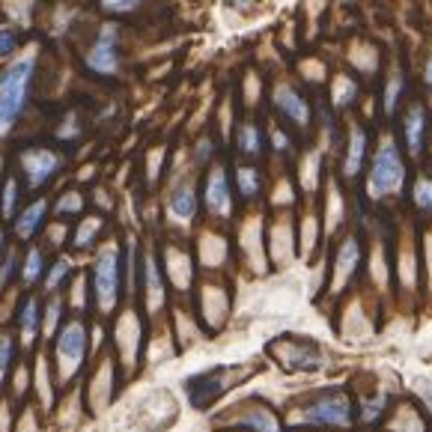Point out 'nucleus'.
Here are the masks:
<instances>
[{
  "mask_svg": "<svg viewBox=\"0 0 432 432\" xmlns=\"http://www.w3.org/2000/svg\"><path fill=\"white\" fill-rule=\"evenodd\" d=\"M266 149V140H263V132H259V126L254 123H245L239 128V153L248 155V158H259Z\"/></svg>",
  "mask_w": 432,
  "mask_h": 432,
  "instance_id": "2eb2a0df",
  "label": "nucleus"
},
{
  "mask_svg": "<svg viewBox=\"0 0 432 432\" xmlns=\"http://www.w3.org/2000/svg\"><path fill=\"white\" fill-rule=\"evenodd\" d=\"M209 155H212V144H209V140H203V144L197 146V158H200V162H206Z\"/></svg>",
  "mask_w": 432,
  "mask_h": 432,
  "instance_id": "f704fd0d",
  "label": "nucleus"
},
{
  "mask_svg": "<svg viewBox=\"0 0 432 432\" xmlns=\"http://www.w3.org/2000/svg\"><path fill=\"white\" fill-rule=\"evenodd\" d=\"M15 197H18V182L15 179H6V188H3V215L6 218L15 212Z\"/></svg>",
  "mask_w": 432,
  "mask_h": 432,
  "instance_id": "2f4dec72",
  "label": "nucleus"
},
{
  "mask_svg": "<svg viewBox=\"0 0 432 432\" xmlns=\"http://www.w3.org/2000/svg\"><path fill=\"white\" fill-rule=\"evenodd\" d=\"M93 289H96V304L102 313H110L119 298V254L114 245H107L96 257L93 268Z\"/></svg>",
  "mask_w": 432,
  "mask_h": 432,
  "instance_id": "39448f33",
  "label": "nucleus"
},
{
  "mask_svg": "<svg viewBox=\"0 0 432 432\" xmlns=\"http://www.w3.org/2000/svg\"><path fill=\"white\" fill-rule=\"evenodd\" d=\"M60 164L63 162H60V155L51 153V149H27V153H21V170H24L30 188H42L60 170Z\"/></svg>",
  "mask_w": 432,
  "mask_h": 432,
  "instance_id": "423d86ee",
  "label": "nucleus"
},
{
  "mask_svg": "<svg viewBox=\"0 0 432 432\" xmlns=\"http://www.w3.org/2000/svg\"><path fill=\"white\" fill-rule=\"evenodd\" d=\"M98 230H102V221H98V218H87L84 224L78 227L75 248H87V245H93V239L98 236Z\"/></svg>",
  "mask_w": 432,
  "mask_h": 432,
  "instance_id": "a878e982",
  "label": "nucleus"
},
{
  "mask_svg": "<svg viewBox=\"0 0 432 432\" xmlns=\"http://www.w3.org/2000/svg\"><path fill=\"white\" fill-rule=\"evenodd\" d=\"M367 162V135L361 126H352L349 132V144H346V155H343V176L355 179L361 173V167Z\"/></svg>",
  "mask_w": 432,
  "mask_h": 432,
  "instance_id": "9b49d317",
  "label": "nucleus"
},
{
  "mask_svg": "<svg viewBox=\"0 0 432 432\" xmlns=\"http://www.w3.org/2000/svg\"><path fill=\"white\" fill-rule=\"evenodd\" d=\"M203 200L209 206V212L215 215H227L230 212V179L224 167H212L206 176V188H203Z\"/></svg>",
  "mask_w": 432,
  "mask_h": 432,
  "instance_id": "1a4fd4ad",
  "label": "nucleus"
},
{
  "mask_svg": "<svg viewBox=\"0 0 432 432\" xmlns=\"http://www.w3.org/2000/svg\"><path fill=\"white\" fill-rule=\"evenodd\" d=\"M12 271H15V254H9V257L3 259V266H0V286H6V284H9Z\"/></svg>",
  "mask_w": 432,
  "mask_h": 432,
  "instance_id": "72a5a7b5",
  "label": "nucleus"
},
{
  "mask_svg": "<svg viewBox=\"0 0 432 432\" xmlns=\"http://www.w3.org/2000/svg\"><path fill=\"white\" fill-rule=\"evenodd\" d=\"M60 310H63V301L51 298L45 310V322H42V337H57V322H60Z\"/></svg>",
  "mask_w": 432,
  "mask_h": 432,
  "instance_id": "b1692460",
  "label": "nucleus"
},
{
  "mask_svg": "<svg viewBox=\"0 0 432 432\" xmlns=\"http://www.w3.org/2000/svg\"><path fill=\"white\" fill-rule=\"evenodd\" d=\"M9 361H12V337L0 334V385H3V376L9 370Z\"/></svg>",
  "mask_w": 432,
  "mask_h": 432,
  "instance_id": "7c9ffc66",
  "label": "nucleus"
},
{
  "mask_svg": "<svg viewBox=\"0 0 432 432\" xmlns=\"http://www.w3.org/2000/svg\"><path fill=\"white\" fill-rule=\"evenodd\" d=\"M87 66L98 75H114L119 66V48H116V30L114 24H107L102 33H98L96 45L89 48L87 54Z\"/></svg>",
  "mask_w": 432,
  "mask_h": 432,
  "instance_id": "0eeeda50",
  "label": "nucleus"
},
{
  "mask_svg": "<svg viewBox=\"0 0 432 432\" xmlns=\"http://www.w3.org/2000/svg\"><path fill=\"white\" fill-rule=\"evenodd\" d=\"M144 277H146V298L149 307H158L164 301V284H162V271H158L155 257H146L144 263Z\"/></svg>",
  "mask_w": 432,
  "mask_h": 432,
  "instance_id": "f3484780",
  "label": "nucleus"
},
{
  "mask_svg": "<svg viewBox=\"0 0 432 432\" xmlns=\"http://www.w3.org/2000/svg\"><path fill=\"white\" fill-rule=\"evenodd\" d=\"M140 0H102V6L107 9V12H116V15H123V12H132V9H137Z\"/></svg>",
  "mask_w": 432,
  "mask_h": 432,
  "instance_id": "473e14b6",
  "label": "nucleus"
},
{
  "mask_svg": "<svg viewBox=\"0 0 432 432\" xmlns=\"http://www.w3.org/2000/svg\"><path fill=\"white\" fill-rule=\"evenodd\" d=\"M399 89H403V75H394V78H390V81L385 84V96H381V107H385V114H394V110H397Z\"/></svg>",
  "mask_w": 432,
  "mask_h": 432,
  "instance_id": "393cba45",
  "label": "nucleus"
},
{
  "mask_svg": "<svg viewBox=\"0 0 432 432\" xmlns=\"http://www.w3.org/2000/svg\"><path fill=\"white\" fill-rule=\"evenodd\" d=\"M358 96V89H355V84L349 81V78H340L337 81V89H334V105L337 107H349V102Z\"/></svg>",
  "mask_w": 432,
  "mask_h": 432,
  "instance_id": "bb28decb",
  "label": "nucleus"
},
{
  "mask_svg": "<svg viewBox=\"0 0 432 432\" xmlns=\"http://www.w3.org/2000/svg\"><path fill=\"white\" fill-rule=\"evenodd\" d=\"M411 200H415L417 209L424 212H432V179H417L415 191H411Z\"/></svg>",
  "mask_w": 432,
  "mask_h": 432,
  "instance_id": "5701e85b",
  "label": "nucleus"
},
{
  "mask_svg": "<svg viewBox=\"0 0 432 432\" xmlns=\"http://www.w3.org/2000/svg\"><path fill=\"white\" fill-rule=\"evenodd\" d=\"M84 209V200H81V194H78V191H66L63 197H60V203H57V212L60 215H75V212H81Z\"/></svg>",
  "mask_w": 432,
  "mask_h": 432,
  "instance_id": "cd10ccee",
  "label": "nucleus"
},
{
  "mask_svg": "<svg viewBox=\"0 0 432 432\" xmlns=\"http://www.w3.org/2000/svg\"><path fill=\"white\" fill-rule=\"evenodd\" d=\"M271 98H275V107L289 119V123H295V126H307L310 123V105H307V98L301 96L298 89L277 87Z\"/></svg>",
  "mask_w": 432,
  "mask_h": 432,
  "instance_id": "9d476101",
  "label": "nucleus"
},
{
  "mask_svg": "<svg viewBox=\"0 0 432 432\" xmlns=\"http://www.w3.org/2000/svg\"><path fill=\"white\" fill-rule=\"evenodd\" d=\"M45 212H48V203L45 200H36V203H30L21 215H18L15 221V233L18 239H30L36 233L39 227H42V221H45Z\"/></svg>",
  "mask_w": 432,
  "mask_h": 432,
  "instance_id": "4468645a",
  "label": "nucleus"
},
{
  "mask_svg": "<svg viewBox=\"0 0 432 432\" xmlns=\"http://www.w3.org/2000/svg\"><path fill=\"white\" fill-rule=\"evenodd\" d=\"M42 268H45V259H42V250L33 248L24 259V284H36L42 277Z\"/></svg>",
  "mask_w": 432,
  "mask_h": 432,
  "instance_id": "4be33fe9",
  "label": "nucleus"
},
{
  "mask_svg": "<svg viewBox=\"0 0 432 432\" xmlns=\"http://www.w3.org/2000/svg\"><path fill=\"white\" fill-rule=\"evenodd\" d=\"M66 275H69V263H66V259H57L54 268L48 271V277H45V289H48V293H54V289L66 280Z\"/></svg>",
  "mask_w": 432,
  "mask_h": 432,
  "instance_id": "c85d7f7f",
  "label": "nucleus"
},
{
  "mask_svg": "<svg viewBox=\"0 0 432 432\" xmlns=\"http://www.w3.org/2000/svg\"><path fill=\"white\" fill-rule=\"evenodd\" d=\"M54 358H57V379L72 381L87 358V325L81 319H72V322H66L57 331Z\"/></svg>",
  "mask_w": 432,
  "mask_h": 432,
  "instance_id": "7ed1b4c3",
  "label": "nucleus"
},
{
  "mask_svg": "<svg viewBox=\"0 0 432 432\" xmlns=\"http://www.w3.org/2000/svg\"><path fill=\"white\" fill-rule=\"evenodd\" d=\"M236 182H239V191H242V197L250 200L259 194V185H263V179H259V170L250 167V164H242L236 170Z\"/></svg>",
  "mask_w": 432,
  "mask_h": 432,
  "instance_id": "a211bd4d",
  "label": "nucleus"
},
{
  "mask_svg": "<svg viewBox=\"0 0 432 432\" xmlns=\"http://www.w3.org/2000/svg\"><path fill=\"white\" fill-rule=\"evenodd\" d=\"M406 182V162H403V153L394 140H385L379 146V153L373 155V164H370V197H388V194H397Z\"/></svg>",
  "mask_w": 432,
  "mask_h": 432,
  "instance_id": "f03ea898",
  "label": "nucleus"
},
{
  "mask_svg": "<svg viewBox=\"0 0 432 432\" xmlns=\"http://www.w3.org/2000/svg\"><path fill=\"white\" fill-rule=\"evenodd\" d=\"M275 146H277V149H286V146H289V144H286V135L275 132Z\"/></svg>",
  "mask_w": 432,
  "mask_h": 432,
  "instance_id": "e433bc0d",
  "label": "nucleus"
},
{
  "mask_svg": "<svg viewBox=\"0 0 432 432\" xmlns=\"http://www.w3.org/2000/svg\"><path fill=\"white\" fill-rule=\"evenodd\" d=\"M167 209H170V215H173L176 221H188L197 215V191H194V185H179L173 194H170V203H167Z\"/></svg>",
  "mask_w": 432,
  "mask_h": 432,
  "instance_id": "ddd939ff",
  "label": "nucleus"
},
{
  "mask_svg": "<svg viewBox=\"0 0 432 432\" xmlns=\"http://www.w3.org/2000/svg\"><path fill=\"white\" fill-rule=\"evenodd\" d=\"M15 48H18V33L12 27H0V60L15 54Z\"/></svg>",
  "mask_w": 432,
  "mask_h": 432,
  "instance_id": "c756f323",
  "label": "nucleus"
},
{
  "mask_svg": "<svg viewBox=\"0 0 432 432\" xmlns=\"http://www.w3.org/2000/svg\"><path fill=\"white\" fill-rule=\"evenodd\" d=\"M426 107L420 102H411L406 110V119H403V140H406V153L411 158H420L424 153V144H426Z\"/></svg>",
  "mask_w": 432,
  "mask_h": 432,
  "instance_id": "6e6552de",
  "label": "nucleus"
},
{
  "mask_svg": "<svg viewBox=\"0 0 432 432\" xmlns=\"http://www.w3.org/2000/svg\"><path fill=\"white\" fill-rule=\"evenodd\" d=\"M0 254H3V233H0Z\"/></svg>",
  "mask_w": 432,
  "mask_h": 432,
  "instance_id": "4c0bfd02",
  "label": "nucleus"
},
{
  "mask_svg": "<svg viewBox=\"0 0 432 432\" xmlns=\"http://www.w3.org/2000/svg\"><path fill=\"white\" fill-rule=\"evenodd\" d=\"M424 84L432 89V57H429V63H426V69H424Z\"/></svg>",
  "mask_w": 432,
  "mask_h": 432,
  "instance_id": "c9c22d12",
  "label": "nucleus"
},
{
  "mask_svg": "<svg viewBox=\"0 0 432 432\" xmlns=\"http://www.w3.org/2000/svg\"><path fill=\"white\" fill-rule=\"evenodd\" d=\"M242 424H245L248 429H254V432H277V429H280L277 420H275V415H271V411H266V408L248 411V417L242 420Z\"/></svg>",
  "mask_w": 432,
  "mask_h": 432,
  "instance_id": "aec40b11",
  "label": "nucleus"
},
{
  "mask_svg": "<svg viewBox=\"0 0 432 432\" xmlns=\"http://www.w3.org/2000/svg\"><path fill=\"white\" fill-rule=\"evenodd\" d=\"M277 358L286 364V370H316L322 364V352L313 349L310 343H298L289 352H277Z\"/></svg>",
  "mask_w": 432,
  "mask_h": 432,
  "instance_id": "f8f14e48",
  "label": "nucleus"
},
{
  "mask_svg": "<svg viewBox=\"0 0 432 432\" xmlns=\"http://www.w3.org/2000/svg\"><path fill=\"white\" fill-rule=\"evenodd\" d=\"M36 385H39V397H42V406L51 408V379H48V364L45 355L36 358Z\"/></svg>",
  "mask_w": 432,
  "mask_h": 432,
  "instance_id": "412c9836",
  "label": "nucleus"
},
{
  "mask_svg": "<svg viewBox=\"0 0 432 432\" xmlns=\"http://www.w3.org/2000/svg\"><path fill=\"white\" fill-rule=\"evenodd\" d=\"M358 259H361L358 239H346L343 248H340V257H337V277H349L352 268L358 266Z\"/></svg>",
  "mask_w": 432,
  "mask_h": 432,
  "instance_id": "6ab92c4d",
  "label": "nucleus"
},
{
  "mask_svg": "<svg viewBox=\"0 0 432 432\" xmlns=\"http://www.w3.org/2000/svg\"><path fill=\"white\" fill-rule=\"evenodd\" d=\"M18 328H21V340L24 346L33 343L36 331H39V301L36 298H27L21 310H18Z\"/></svg>",
  "mask_w": 432,
  "mask_h": 432,
  "instance_id": "dca6fc26",
  "label": "nucleus"
},
{
  "mask_svg": "<svg viewBox=\"0 0 432 432\" xmlns=\"http://www.w3.org/2000/svg\"><path fill=\"white\" fill-rule=\"evenodd\" d=\"M30 78H33V57L18 60L0 75V135H6L21 116L30 93Z\"/></svg>",
  "mask_w": 432,
  "mask_h": 432,
  "instance_id": "f257e3e1",
  "label": "nucleus"
},
{
  "mask_svg": "<svg viewBox=\"0 0 432 432\" xmlns=\"http://www.w3.org/2000/svg\"><path fill=\"white\" fill-rule=\"evenodd\" d=\"M301 420L310 426H331V429H346L352 424V406L346 394L328 390V394L316 397L310 406L301 411Z\"/></svg>",
  "mask_w": 432,
  "mask_h": 432,
  "instance_id": "20e7f679",
  "label": "nucleus"
},
{
  "mask_svg": "<svg viewBox=\"0 0 432 432\" xmlns=\"http://www.w3.org/2000/svg\"><path fill=\"white\" fill-rule=\"evenodd\" d=\"M233 3H250V0H233Z\"/></svg>",
  "mask_w": 432,
  "mask_h": 432,
  "instance_id": "58836bf2",
  "label": "nucleus"
}]
</instances>
